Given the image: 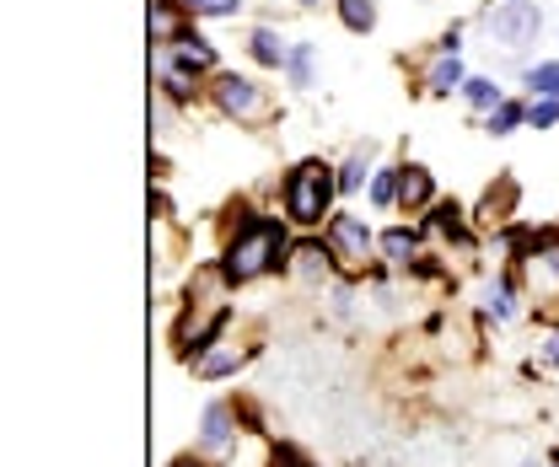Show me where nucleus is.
Returning <instances> with one entry per match:
<instances>
[{
    "label": "nucleus",
    "mask_w": 559,
    "mask_h": 467,
    "mask_svg": "<svg viewBox=\"0 0 559 467\" xmlns=\"http://www.w3.org/2000/svg\"><path fill=\"white\" fill-rule=\"evenodd\" d=\"M290 264V237H285V220L275 215H248L237 226V237L226 242V259H221V279L226 285H248L270 268Z\"/></svg>",
    "instance_id": "f257e3e1"
},
{
    "label": "nucleus",
    "mask_w": 559,
    "mask_h": 467,
    "mask_svg": "<svg viewBox=\"0 0 559 467\" xmlns=\"http://www.w3.org/2000/svg\"><path fill=\"white\" fill-rule=\"evenodd\" d=\"M340 194V178L329 161H296L290 178H285V215L296 226H318L329 215V204Z\"/></svg>",
    "instance_id": "f03ea898"
},
{
    "label": "nucleus",
    "mask_w": 559,
    "mask_h": 467,
    "mask_svg": "<svg viewBox=\"0 0 559 467\" xmlns=\"http://www.w3.org/2000/svg\"><path fill=\"white\" fill-rule=\"evenodd\" d=\"M485 27H489L495 44H506V49H527V44L544 33V11H538V0H500V5L485 16Z\"/></svg>",
    "instance_id": "7ed1b4c3"
},
{
    "label": "nucleus",
    "mask_w": 559,
    "mask_h": 467,
    "mask_svg": "<svg viewBox=\"0 0 559 467\" xmlns=\"http://www.w3.org/2000/svg\"><path fill=\"white\" fill-rule=\"evenodd\" d=\"M210 97H215V108L226 113V119H264L270 113V103H264V86H253L248 75H215V86H210Z\"/></svg>",
    "instance_id": "20e7f679"
},
{
    "label": "nucleus",
    "mask_w": 559,
    "mask_h": 467,
    "mask_svg": "<svg viewBox=\"0 0 559 467\" xmlns=\"http://www.w3.org/2000/svg\"><path fill=\"white\" fill-rule=\"evenodd\" d=\"M323 242L334 248L340 268H366V259H371V231H366V220L349 215V209L329 215V237H323Z\"/></svg>",
    "instance_id": "39448f33"
},
{
    "label": "nucleus",
    "mask_w": 559,
    "mask_h": 467,
    "mask_svg": "<svg viewBox=\"0 0 559 467\" xmlns=\"http://www.w3.org/2000/svg\"><path fill=\"white\" fill-rule=\"evenodd\" d=\"M334 264H340V259H334V248H329V242H318V237H307V242H296V248H290V274H296L301 285H323V279L334 274Z\"/></svg>",
    "instance_id": "423d86ee"
},
{
    "label": "nucleus",
    "mask_w": 559,
    "mask_h": 467,
    "mask_svg": "<svg viewBox=\"0 0 559 467\" xmlns=\"http://www.w3.org/2000/svg\"><path fill=\"white\" fill-rule=\"evenodd\" d=\"M200 446H205V457H231V452H237V414H231L226 403H210L205 408Z\"/></svg>",
    "instance_id": "0eeeda50"
},
{
    "label": "nucleus",
    "mask_w": 559,
    "mask_h": 467,
    "mask_svg": "<svg viewBox=\"0 0 559 467\" xmlns=\"http://www.w3.org/2000/svg\"><path fill=\"white\" fill-rule=\"evenodd\" d=\"M162 55H167L173 65L194 70V75H210V70L221 65V60H215V49H210V44L200 38V33H194V27H183V33H178V38H173V44H167Z\"/></svg>",
    "instance_id": "6e6552de"
},
{
    "label": "nucleus",
    "mask_w": 559,
    "mask_h": 467,
    "mask_svg": "<svg viewBox=\"0 0 559 467\" xmlns=\"http://www.w3.org/2000/svg\"><path fill=\"white\" fill-rule=\"evenodd\" d=\"M468 86V70L457 55H441L436 65L425 70V92H436V97H452V92H463Z\"/></svg>",
    "instance_id": "1a4fd4ad"
},
{
    "label": "nucleus",
    "mask_w": 559,
    "mask_h": 467,
    "mask_svg": "<svg viewBox=\"0 0 559 467\" xmlns=\"http://www.w3.org/2000/svg\"><path fill=\"white\" fill-rule=\"evenodd\" d=\"M242 360H248V355H242L237 344H215V349H205V355L194 360V376H200V382L231 376V371H242Z\"/></svg>",
    "instance_id": "9d476101"
},
{
    "label": "nucleus",
    "mask_w": 559,
    "mask_h": 467,
    "mask_svg": "<svg viewBox=\"0 0 559 467\" xmlns=\"http://www.w3.org/2000/svg\"><path fill=\"white\" fill-rule=\"evenodd\" d=\"M399 204L404 209H419V204H436V183H430V172L425 167H399Z\"/></svg>",
    "instance_id": "9b49d317"
},
{
    "label": "nucleus",
    "mask_w": 559,
    "mask_h": 467,
    "mask_svg": "<svg viewBox=\"0 0 559 467\" xmlns=\"http://www.w3.org/2000/svg\"><path fill=\"white\" fill-rule=\"evenodd\" d=\"M183 0H151V44L156 49H167L178 33H183Z\"/></svg>",
    "instance_id": "f8f14e48"
},
{
    "label": "nucleus",
    "mask_w": 559,
    "mask_h": 467,
    "mask_svg": "<svg viewBox=\"0 0 559 467\" xmlns=\"http://www.w3.org/2000/svg\"><path fill=\"white\" fill-rule=\"evenodd\" d=\"M382 253H388V264L393 268H415L419 264V231H409V226L382 231Z\"/></svg>",
    "instance_id": "ddd939ff"
},
{
    "label": "nucleus",
    "mask_w": 559,
    "mask_h": 467,
    "mask_svg": "<svg viewBox=\"0 0 559 467\" xmlns=\"http://www.w3.org/2000/svg\"><path fill=\"white\" fill-rule=\"evenodd\" d=\"M156 70H162V92H167L173 103H189V97L200 92V75H194V70H183V65H173L167 55H156Z\"/></svg>",
    "instance_id": "4468645a"
},
{
    "label": "nucleus",
    "mask_w": 559,
    "mask_h": 467,
    "mask_svg": "<svg viewBox=\"0 0 559 467\" xmlns=\"http://www.w3.org/2000/svg\"><path fill=\"white\" fill-rule=\"evenodd\" d=\"M430 231H441V237H452V242H468L463 204H452V200H436V204H430Z\"/></svg>",
    "instance_id": "2eb2a0df"
},
{
    "label": "nucleus",
    "mask_w": 559,
    "mask_h": 467,
    "mask_svg": "<svg viewBox=\"0 0 559 467\" xmlns=\"http://www.w3.org/2000/svg\"><path fill=\"white\" fill-rule=\"evenodd\" d=\"M463 103H468L474 113H495V108L506 103V92H500L489 75H468V86H463Z\"/></svg>",
    "instance_id": "dca6fc26"
},
{
    "label": "nucleus",
    "mask_w": 559,
    "mask_h": 467,
    "mask_svg": "<svg viewBox=\"0 0 559 467\" xmlns=\"http://www.w3.org/2000/svg\"><path fill=\"white\" fill-rule=\"evenodd\" d=\"M248 55H253L259 65L280 70V65H285V55H290V49L280 44V33H275V27H259V33H253V44H248Z\"/></svg>",
    "instance_id": "f3484780"
},
{
    "label": "nucleus",
    "mask_w": 559,
    "mask_h": 467,
    "mask_svg": "<svg viewBox=\"0 0 559 467\" xmlns=\"http://www.w3.org/2000/svg\"><path fill=\"white\" fill-rule=\"evenodd\" d=\"M366 167H371V145H355V151H349V161L340 167V194H355V189L371 178Z\"/></svg>",
    "instance_id": "a211bd4d"
},
{
    "label": "nucleus",
    "mask_w": 559,
    "mask_h": 467,
    "mask_svg": "<svg viewBox=\"0 0 559 467\" xmlns=\"http://www.w3.org/2000/svg\"><path fill=\"white\" fill-rule=\"evenodd\" d=\"M522 124H527V103H511V97H506L495 113H485L489 134H511V130H522Z\"/></svg>",
    "instance_id": "6ab92c4d"
},
{
    "label": "nucleus",
    "mask_w": 559,
    "mask_h": 467,
    "mask_svg": "<svg viewBox=\"0 0 559 467\" xmlns=\"http://www.w3.org/2000/svg\"><path fill=\"white\" fill-rule=\"evenodd\" d=\"M340 22L349 33H371L377 27V0H340Z\"/></svg>",
    "instance_id": "aec40b11"
},
{
    "label": "nucleus",
    "mask_w": 559,
    "mask_h": 467,
    "mask_svg": "<svg viewBox=\"0 0 559 467\" xmlns=\"http://www.w3.org/2000/svg\"><path fill=\"white\" fill-rule=\"evenodd\" d=\"M371 204H377V209H393V204H399V167L371 172Z\"/></svg>",
    "instance_id": "412c9836"
},
{
    "label": "nucleus",
    "mask_w": 559,
    "mask_h": 467,
    "mask_svg": "<svg viewBox=\"0 0 559 467\" xmlns=\"http://www.w3.org/2000/svg\"><path fill=\"white\" fill-rule=\"evenodd\" d=\"M485 307H489V318H516V290H511V279H500V285H489L485 290Z\"/></svg>",
    "instance_id": "4be33fe9"
},
{
    "label": "nucleus",
    "mask_w": 559,
    "mask_h": 467,
    "mask_svg": "<svg viewBox=\"0 0 559 467\" xmlns=\"http://www.w3.org/2000/svg\"><path fill=\"white\" fill-rule=\"evenodd\" d=\"M285 70H290V81H296V86H312V44H290Z\"/></svg>",
    "instance_id": "5701e85b"
},
{
    "label": "nucleus",
    "mask_w": 559,
    "mask_h": 467,
    "mask_svg": "<svg viewBox=\"0 0 559 467\" xmlns=\"http://www.w3.org/2000/svg\"><path fill=\"white\" fill-rule=\"evenodd\" d=\"M527 124H533V130H555L559 124V97H533V103H527Z\"/></svg>",
    "instance_id": "b1692460"
},
{
    "label": "nucleus",
    "mask_w": 559,
    "mask_h": 467,
    "mask_svg": "<svg viewBox=\"0 0 559 467\" xmlns=\"http://www.w3.org/2000/svg\"><path fill=\"white\" fill-rule=\"evenodd\" d=\"M527 92H533V97H559V65H533L527 70Z\"/></svg>",
    "instance_id": "393cba45"
},
{
    "label": "nucleus",
    "mask_w": 559,
    "mask_h": 467,
    "mask_svg": "<svg viewBox=\"0 0 559 467\" xmlns=\"http://www.w3.org/2000/svg\"><path fill=\"white\" fill-rule=\"evenodd\" d=\"M183 11L189 16H237L242 0H183Z\"/></svg>",
    "instance_id": "a878e982"
},
{
    "label": "nucleus",
    "mask_w": 559,
    "mask_h": 467,
    "mask_svg": "<svg viewBox=\"0 0 559 467\" xmlns=\"http://www.w3.org/2000/svg\"><path fill=\"white\" fill-rule=\"evenodd\" d=\"M538 360H544V366H559V328H555V334H544V349H538Z\"/></svg>",
    "instance_id": "bb28decb"
},
{
    "label": "nucleus",
    "mask_w": 559,
    "mask_h": 467,
    "mask_svg": "<svg viewBox=\"0 0 559 467\" xmlns=\"http://www.w3.org/2000/svg\"><path fill=\"white\" fill-rule=\"evenodd\" d=\"M436 49H441V55H457V49H463V27H447V38H441Z\"/></svg>",
    "instance_id": "cd10ccee"
},
{
    "label": "nucleus",
    "mask_w": 559,
    "mask_h": 467,
    "mask_svg": "<svg viewBox=\"0 0 559 467\" xmlns=\"http://www.w3.org/2000/svg\"><path fill=\"white\" fill-rule=\"evenodd\" d=\"M270 467H307V463H301V457H296L290 446H280V452H275V463H270Z\"/></svg>",
    "instance_id": "c85d7f7f"
},
{
    "label": "nucleus",
    "mask_w": 559,
    "mask_h": 467,
    "mask_svg": "<svg viewBox=\"0 0 559 467\" xmlns=\"http://www.w3.org/2000/svg\"><path fill=\"white\" fill-rule=\"evenodd\" d=\"M173 467H210V463H194V457H178V463Z\"/></svg>",
    "instance_id": "c756f323"
}]
</instances>
